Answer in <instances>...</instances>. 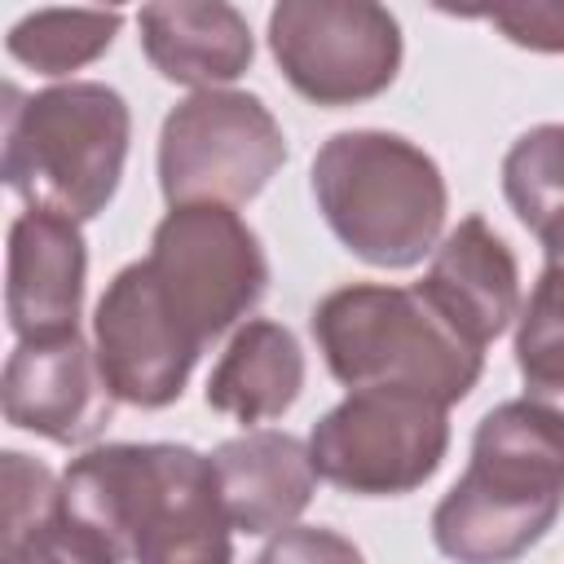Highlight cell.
Listing matches in <instances>:
<instances>
[{
  "instance_id": "obj_1",
  "label": "cell",
  "mask_w": 564,
  "mask_h": 564,
  "mask_svg": "<svg viewBox=\"0 0 564 564\" xmlns=\"http://www.w3.org/2000/svg\"><path fill=\"white\" fill-rule=\"evenodd\" d=\"M62 516L115 564H234L212 454L172 441L93 445L62 471Z\"/></svg>"
},
{
  "instance_id": "obj_2",
  "label": "cell",
  "mask_w": 564,
  "mask_h": 564,
  "mask_svg": "<svg viewBox=\"0 0 564 564\" xmlns=\"http://www.w3.org/2000/svg\"><path fill=\"white\" fill-rule=\"evenodd\" d=\"M564 511V410L520 397L471 436L467 471L432 511V542L454 564H516Z\"/></svg>"
},
{
  "instance_id": "obj_3",
  "label": "cell",
  "mask_w": 564,
  "mask_h": 564,
  "mask_svg": "<svg viewBox=\"0 0 564 564\" xmlns=\"http://www.w3.org/2000/svg\"><path fill=\"white\" fill-rule=\"evenodd\" d=\"M132 141L128 101L97 79H70L22 97L4 88L0 176L26 212L93 220L119 189Z\"/></svg>"
},
{
  "instance_id": "obj_4",
  "label": "cell",
  "mask_w": 564,
  "mask_h": 564,
  "mask_svg": "<svg viewBox=\"0 0 564 564\" xmlns=\"http://www.w3.org/2000/svg\"><path fill=\"white\" fill-rule=\"evenodd\" d=\"M313 198L330 234L375 269H410L432 256L449 212L436 159L383 128L326 137L313 154Z\"/></svg>"
},
{
  "instance_id": "obj_5",
  "label": "cell",
  "mask_w": 564,
  "mask_h": 564,
  "mask_svg": "<svg viewBox=\"0 0 564 564\" xmlns=\"http://www.w3.org/2000/svg\"><path fill=\"white\" fill-rule=\"evenodd\" d=\"M308 322L326 370L348 392L405 388L454 405L485 370V352L467 344L419 286L352 282L330 291Z\"/></svg>"
},
{
  "instance_id": "obj_6",
  "label": "cell",
  "mask_w": 564,
  "mask_h": 564,
  "mask_svg": "<svg viewBox=\"0 0 564 564\" xmlns=\"http://www.w3.org/2000/svg\"><path fill=\"white\" fill-rule=\"evenodd\" d=\"M282 163V123L256 93H194L167 110L159 132V189L172 207L251 203Z\"/></svg>"
},
{
  "instance_id": "obj_7",
  "label": "cell",
  "mask_w": 564,
  "mask_h": 564,
  "mask_svg": "<svg viewBox=\"0 0 564 564\" xmlns=\"http://www.w3.org/2000/svg\"><path fill=\"white\" fill-rule=\"evenodd\" d=\"M449 405L405 388H352L308 432L322 480L361 498H397L432 480L449 449Z\"/></svg>"
},
{
  "instance_id": "obj_8",
  "label": "cell",
  "mask_w": 564,
  "mask_h": 564,
  "mask_svg": "<svg viewBox=\"0 0 564 564\" xmlns=\"http://www.w3.org/2000/svg\"><path fill=\"white\" fill-rule=\"evenodd\" d=\"M145 269L172 317L207 348L238 326L269 286L256 229L234 207H172L150 238Z\"/></svg>"
},
{
  "instance_id": "obj_9",
  "label": "cell",
  "mask_w": 564,
  "mask_h": 564,
  "mask_svg": "<svg viewBox=\"0 0 564 564\" xmlns=\"http://www.w3.org/2000/svg\"><path fill=\"white\" fill-rule=\"evenodd\" d=\"M269 48L300 97L335 110L397 79L401 22L370 0H282L269 13Z\"/></svg>"
},
{
  "instance_id": "obj_10",
  "label": "cell",
  "mask_w": 564,
  "mask_h": 564,
  "mask_svg": "<svg viewBox=\"0 0 564 564\" xmlns=\"http://www.w3.org/2000/svg\"><path fill=\"white\" fill-rule=\"evenodd\" d=\"M93 352L119 401L163 410L185 392L203 344L172 317L145 260H132L93 308Z\"/></svg>"
},
{
  "instance_id": "obj_11",
  "label": "cell",
  "mask_w": 564,
  "mask_h": 564,
  "mask_svg": "<svg viewBox=\"0 0 564 564\" xmlns=\"http://www.w3.org/2000/svg\"><path fill=\"white\" fill-rule=\"evenodd\" d=\"M4 419L53 445H88L115 414V392L79 330L18 339L4 361Z\"/></svg>"
},
{
  "instance_id": "obj_12",
  "label": "cell",
  "mask_w": 564,
  "mask_h": 564,
  "mask_svg": "<svg viewBox=\"0 0 564 564\" xmlns=\"http://www.w3.org/2000/svg\"><path fill=\"white\" fill-rule=\"evenodd\" d=\"M414 286L480 352L520 317V264L511 247L485 225V216L458 220Z\"/></svg>"
},
{
  "instance_id": "obj_13",
  "label": "cell",
  "mask_w": 564,
  "mask_h": 564,
  "mask_svg": "<svg viewBox=\"0 0 564 564\" xmlns=\"http://www.w3.org/2000/svg\"><path fill=\"white\" fill-rule=\"evenodd\" d=\"M88 251L75 220L53 212H22L9 225L4 313L18 339H48L79 330Z\"/></svg>"
},
{
  "instance_id": "obj_14",
  "label": "cell",
  "mask_w": 564,
  "mask_h": 564,
  "mask_svg": "<svg viewBox=\"0 0 564 564\" xmlns=\"http://www.w3.org/2000/svg\"><path fill=\"white\" fill-rule=\"evenodd\" d=\"M212 471L220 507L238 533H282L291 529L317 494V467L300 436L256 427L229 436L212 449Z\"/></svg>"
},
{
  "instance_id": "obj_15",
  "label": "cell",
  "mask_w": 564,
  "mask_h": 564,
  "mask_svg": "<svg viewBox=\"0 0 564 564\" xmlns=\"http://www.w3.org/2000/svg\"><path fill=\"white\" fill-rule=\"evenodd\" d=\"M137 26H141V48L150 66L163 79L185 84L194 93L234 84L256 57L247 18L225 0L145 4L137 13Z\"/></svg>"
},
{
  "instance_id": "obj_16",
  "label": "cell",
  "mask_w": 564,
  "mask_h": 564,
  "mask_svg": "<svg viewBox=\"0 0 564 564\" xmlns=\"http://www.w3.org/2000/svg\"><path fill=\"white\" fill-rule=\"evenodd\" d=\"M304 388V348L300 339L269 317L242 322L220 352L212 379H207V405L238 419V423H264L295 405Z\"/></svg>"
},
{
  "instance_id": "obj_17",
  "label": "cell",
  "mask_w": 564,
  "mask_h": 564,
  "mask_svg": "<svg viewBox=\"0 0 564 564\" xmlns=\"http://www.w3.org/2000/svg\"><path fill=\"white\" fill-rule=\"evenodd\" d=\"M119 26H123L119 9H35L9 26L4 48L26 70L62 79L97 62L115 44Z\"/></svg>"
},
{
  "instance_id": "obj_18",
  "label": "cell",
  "mask_w": 564,
  "mask_h": 564,
  "mask_svg": "<svg viewBox=\"0 0 564 564\" xmlns=\"http://www.w3.org/2000/svg\"><path fill=\"white\" fill-rule=\"evenodd\" d=\"M516 366L524 397L564 410V264H546L516 322Z\"/></svg>"
},
{
  "instance_id": "obj_19",
  "label": "cell",
  "mask_w": 564,
  "mask_h": 564,
  "mask_svg": "<svg viewBox=\"0 0 564 564\" xmlns=\"http://www.w3.org/2000/svg\"><path fill=\"white\" fill-rule=\"evenodd\" d=\"M502 194L533 238L564 216V123H538L516 137L502 159Z\"/></svg>"
},
{
  "instance_id": "obj_20",
  "label": "cell",
  "mask_w": 564,
  "mask_h": 564,
  "mask_svg": "<svg viewBox=\"0 0 564 564\" xmlns=\"http://www.w3.org/2000/svg\"><path fill=\"white\" fill-rule=\"evenodd\" d=\"M0 480H4V542L48 524L62 511V476H53L40 458L22 449H4Z\"/></svg>"
},
{
  "instance_id": "obj_21",
  "label": "cell",
  "mask_w": 564,
  "mask_h": 564,
  "mask_svg": "<svg viewBox=\"0 0 564 564\" xmlns=\"http://www.w3.org/2000/svg\"><path fill=\"white\" fill-rule=\"evenodd\" d=\"M0 564H115V555L93 533H84L79 524H70L57 511L48 524L4 542L0 546Z\"/></svg>"
},
{
  "instance_id": "obj_22",
  "label": "cell",
  "mask_w": 564,
  "mask_h": 564,
  "mask_svg": "<svg viewBox=\"0 0 564 564\" xmlns=\"http://www.w3.org/2000/svg\"><path fill=\"white\" fill-rule=\"evenodd\" d=\"M463 18H480L498 26L511 44L533 53H564V0H529V4H494L467 9Z\"/></svg>"
},
{
  "instance_id": "obj_23",
  "label": "cell",
  "mask_w": 564,
  "mask_h": 564,
  "mask_svg": "<svg viewBox=\"0 0 564 564\" xmlns=\"http://www.w3.org/2000/svg\"><path fill=\"white\" fill-rule=\"evenodd\" d=\"M251 564H366V555L335 529L322 524H291Z\"/></svg>"
},
{
  "instance_id": "obj_24",
  "label": "cell",
  "mask_w": 564,
  "mask_h": 564,
  "mask_svg": "<svg viewBox=\"0 0 564 564\" xmlns=\"http://www.w3.org/2000/svg\"><path fill=\"white\" fill-rule=\"evenodd\" d=\"M542 251H546V264H564V216H555L542 234H538Z\"/></svg>"
}]
</instances>
